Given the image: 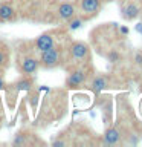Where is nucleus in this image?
<instances>
[{
	"label": "nucleus",
	"mask_w": 142,
	"mask_h": 147,
	"mask_svg": "<svg viewBox=\"0 0 142 147\" xmlns=\"http://www.w3.org/2000/svg\"><path fill=\"white\" fill-rule=\"evenodd\" d=\"M75 6H73V3L70 2H63L61 5L58 6V16L60 18H63V20L69 22L72 17H75Z\"/></svg>",
	"instance_id": "6"
},
{
	"label": "nucleus",
	"mask_w": 142,
	"mask_h": 147,
	"mask_svg": "<svg viewBox=\"0 0 142 147\" xmlns=\"http://www.w3.org/2000/svg\"><path fill=\"white\" fill-rule=\"evenodd\" d=\"M80 8L84 16L93 17L101 9V0H80Z\"/></svg>",
	"instance_id": "2"
},
{
	"label": "nucleus",
	"mask_w": 142,
	"mask_h": 147,
	"mask_svg": "<svg viewBox=\"0 0 142 147\" xmlns=\"http://www.w3.org/2000/svg\"><path fill=\"white\" fill-rule=\"evenodd\" d=\"M81 26H82V18H80V17H72L69 20V29L70 31H76Z\"/></svg>",
	"instance_id": "12"
},
{
	"label": "nucleus",
	"mask_w": 142,
	"mask_h": 147,
	"mask_svg": "<svg viewBox=\"0 0 142 147\" xmlns=\"http://www.w3.org/2000/svg\"><path fill=\"white\" fill-rule=\"evenodd\" d=\"M84 81H86V72L84 71H73L67 78L66 86L70 87V89H75V87H80Z\"/></svg>",
	"instance_id": "5"
},
{
	"label": "nucleus",
	"mask_w": 142,
	"mask_h": 147,
	"mask_svg": "<svg viewBox=\"0 0 142 147\" xmlns=\"http://www.w3.org/2000/svg\"><path fill=\"white\" fill-rule=\"evenodd\" d=\"M139 12H141V9L136 3H128L122 8V17L125 18V20H133V18H136L139 16Z\"/></svg>",
	"instance_id": "8"
},
{
	"label": "nucleus",
	"mask_w": 142,
	"mask_h": 147,
	"mask_svg": "<svg viewBox=\"0 0 142 147\" xmlns=\"http://www.w3.org/2000/svg\"><path fill=\"white\" fill-rule=\"evenodd\" d=\"M119 31H121V34H124V35L128 34V28L127 26H121V29H119Z\"/></svg>",
	"instance_id": "18"
},
{
	"label": "nucleus",
	"mask_w": 142,
	"mask_h": 147,
	"mask_svg": "<svg viewBox=\"0 0 142 147\" xmlns=\"http://www.w3.org/2000/svg\"><path fill=\"white\" fill-rule=\"evenodd\" d=\"M135 63L139 64V66H142V52H136V55H135Z\"/></svg>",
	"instance_id": "16"
},
{
	"label": "nucleus",
	"mask_w": 142,
	"mask_h": 147,
	"mask_svg": "<svg viewBox=\"0 0 142 147\" xmlns=\"http://www.w3.org/2000/svg\"><path fill=\"white\" fill-rule=\"evenodd\" d=\"M119 138H121V133H119V130H118V129H115V127L107 129L105 133H104V142H105V144H109V146L116 144V142L119 141Z\"/></svg>",
	"instance_id": "9"
},
{
	"label": "nucleus",
	"mask_w": 142,
	"mask_h": 147,
	"mask_svg": "<svg viewBox=\"0 0 142 147\" xmlns=\"http://www.w3.org/2000/svg\"><path fill=\"white\" fill-rule=\"evenodd\" d=\"M40 58H38V63L41 64L43 67L46 69H54L57 67L60 61H61V54H60V49H57L54 46V48H49L46 51H41L40 52Z\"/></svg>",
	"instance_id": "1"
},
{
	"label": "nucleus",
	"mask_w": 142,
	"mask_h": 147,
	"mask_svg": "<svg viewBox=\"0 0 142 147\" xmlns=\"http://www.w3.org/2000/svg\"><path fill=\"white\" fill-rule=\"evenodd\" d=\"M136 31L142 34V23H137V25H136Z\"/></svg>",
	"instance_id": "21"
},
{
	"label": "nucleus",
	"mask_w": 142,
	"mask_h": 147,
	"mask_svg": "<svg viewBox=\"0 0 142 147\" xmlns=\"http://www.w3.org/2000/svg\"><path fill=\"white\" fill-rule=\"evenodd\" d=\"M52 146L54 147H61V146H66L64 141H52Z\"/></svg>",
	"instance_id": "17"
},
{
	"label": "nucleus",
	"mask_w": 142,
	"mask_h": 147,
	"mask_svg": "<svg viewBox=\"0 0 142 147\" xmlns=\"http://www.w3.org/2000/svg\"><path fill=\"white\" fill-rule=\"evenodd\" d=\"M12 144H14V146H21V144H25V138H23V135H17L15 138H14Z\"/></svg>",
	"instance_id": "15"
},
{
	"label": "nucleus",
	"mask_w": 142,
	"mask_h": 147,
	"mask_svg": "<svg viewBox=\"0 0 142 147\" xmlns=\"http://www.w3.org/2000/svg\"><path fill=\"white\" fill-rule=\"evenodd\" d=\"M70 54L75 60H84L89 55V46L82 41H75L70 46Z\"/></svg>",
	"instance_id": "4"
},
{
	"label": "nucleus",
	"mask_w": 142,
	"mask_h": 147,
	"mask_svg": "<svg viewBox=\"0 0 142 147\" xmlns=\"http://www.w3.org/2000/svg\"><path fill=\"white\" fill-rule=\"evenodd\" d=\"M14 8L9 3H2L0 5V22H9L14 17Z\"/></svg>",
	"instance_id": "10"
},
{
	"label": "nucleus",
	"mask_w": 142,
	"mask_h": 147,
	"mask_svg": "<svg viewBox=\"0 0 142 147\" xmlns=\"http://www.w3.org/2000/svg\"><path fill=\"white\" fill-rule=\"evenodd\" d=\"M38 92H49V87L48 86H40L38 87Z\"/></svg>",
	"instance_id": "19"
},
{
	"label": "nucleus",
	"mask_w": 142,
	"mask_h": 147,
	"mask_svg": "<svg viewBox=\"0 0 142 147\" xmlns=\"http://www.w3.org/2000/svg\"><path fill=\"white\" fill-rule=\"evenodd\" d=\"M55 46V41L52 38V35L50 34H41L37 37V40H35V48L40 51H46V49H49V48H54Z\"/></svg>",
	"instance_id": "7"
},
{
	"label": "nucleus",
	"mask_w": 142,
	"mask_h": 147,
	"mask_svg": "<svg viewBox=\"0 0 142 147\" xmlns=\"http://www.w3.org/2000/svg\"><path fill=\"white\" fill-rule=\"evenodd\" d=\"M107 58H109V61H112V63H116L119 61V58H121V55H119L116 51H110V52L107 54Z\"/></svg>",
	"instance_id": "14"
},
{
	"label": "nucleus",
	"mask_w": 142,
	"mask_h": 147,
	"mask_svg": "<svg viewBox=\"0 0 142 147\" xmlns=\"http://www.w3.org/2000/svg\"><path fill=\"white\" fill-rule=\"evenodd\" d=\"M107 86H109V83H107V78L105 77H96L95 80L92 81V90H93L95 94L102 92Z\"/></svg>",
	"instance_id": "11"
},
{
	"label": "nucleus",
	"mask_w": 142,
	"mask_h": 147,
	"mask_svg": "<svg viewBox=\"0 0 142 147\" xmlns=\"http://www.w3.org/2000/svg\"><path fill=\"white\" fill-rule=\"evenodd\" d=\"M38 66H40L38 60L34 58V57H25L20 63V69L25 75H32V74H35Z\"/></svg>",
	"instance_id": "3"
},
{
	"label": "nucleus",
	"mask_w": 142,
	"mask_h": 147,
	"mask_svg": "<svg viewBox=\"0 0 142 147\" xmlns=\"http://www.w3.org/2000/svg\"><path fill=\"white\" fill-rule=\"evenodd\" d=\"M3 63H5V55H3L2 51H0V66H2Z\"/></svg>",
	"instance_id": "20"
},
{
	"label": "nucleus",
	"mask_w": 142,
	"mask_h": 147,
	"mask_svg": "<svg viewBox=\"0 0 142 147\" xmlns=\"http://www.w3.org/2000/svg\"><path fill=\"white\" fill-rule=\"evenodd\" d=\"M17 89L18 90H29L31 89V81H27V80L18 81L17 83Z\"/></svg>",
	"instance_id": "13"
},
{
	"label": "nucleus",
	"mask_w": 142,
	"mask_h": 147,
	"mask_svg": "<svg viewBox=\"0 0 142 147\" xmlns=\"http://www.w3.org/2000/svg\"><path fill=\"white\" fill-rule=\"evenodd\" d=\"M3 86H5V84H3V80L0 78V89H3Z\"/></svg>",
	"instance_id": "22"
}]
</instances>
